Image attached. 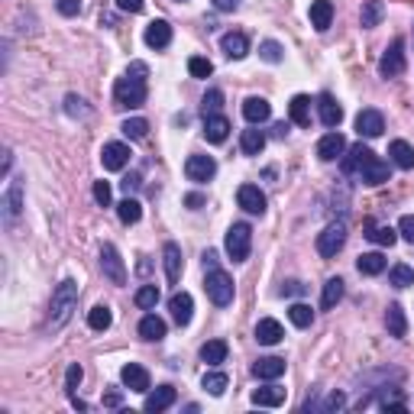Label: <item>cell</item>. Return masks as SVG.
<instances>
[{
  "label": "cell",
  "mask_w": 414,
  "mask_h": 414,
  "mask_svg": "<svg viewBox=\"0 0 414 414\" xmlns=\"http://www.w3.org/2000/svg\"><path fill=\"white\" fill-rule=\"evenodd\" d=\"M343 172L353 178H359L363 185H385L388 178H392V169H388V162H382L379 155L372 152L369 146H363V143H356L353 149H346L343 155Z\"/></svg>",
  "instance_id": "6da1fadb"
},
{
  "label": "cell",
  "mask_w": 414,
  "mask_h": 414,
  "mask_svg": "<svg viewBox=\"0 0 414 414\" xmlns=\"http://www.w3.org/2000/svg\"><path fill=\"white\" fill-rule=\"evenodd\" d=\"M149 65L146 62H130L127 75L117 78V85H113V100L117 107H143L146 104V94H149Z\"/></svg>",
  "instance_id": "7a4b0ae2"
},
{
  "label": "cell",
  "mask_w": 414,
  "mask_h": 414,
  "mask_svg": "<svg viewBox=\"0 0 414 414\" xmlns=\"http://www.w3.org/2000/svg\"><path fill=\"white\" fill-rule=\"evenodd\" d=\"M78 308V281L75 279H65L62 285L52 291V308H49V327L52 330H62L68 324V317L75 314Z\"/></svg>",
  "instance_id": "3957f363"
},
{
  "label": "cell",
  "mask_w": 414,
  "mask_h": 414,
  "mask_svg": "<svg viewBox=\"0 0 414 414\" xmlns=\"http://www.w3.org/2000/svg\"><path fill=\"white\" fill-rule=\"evenodd\" d=\"M204 291H207V298H211L217 308H227V304L233 301V295H237V285H233V279L224 272V269H207V279H204Z\"/></svg>",
  "instance_id": "277c9868"
},
{
  "label": "cell",
  "mask_w": 414,
  "mask_h": 414,
  "mask_svg": "<svg viewBox=\"0 0 414 414\" xmlns=\"http://www.w3.org/2000/svg\"><path fill=\"white\" fill-rule=\"evenodd\" d=\"M346 237H350V230H346V220H330L327 227H324V233H317V253L324 256V259H333V256L340 253L346 246Z\"/></svg>",
  "instance_id": "5b68a950"
},
{
  "label": "cell",
  "mask_w": 414,
  "mask_h": 414,
  "mask_svg": "<svg viewBox=\"0 0 414 414\" xmlns=\"http://www.w3.org/2000/svg\"><path fill=\"white\" fill-rule=\"evenodd\" d=\"M224 249L233 262H246L249 259V249H253V230L249 224H233L227 230V239H224Z\"/></svg>",
  "instance_id": "8992f818"
},
{
  "label": "cell",
  "mask_w": 414,
  "mask_h": 414,
  "mask_svg": "<svg viewBox=\"0 0 414 414\" xmlns=\"http://www.w3.org/2000/svg\"><path fill=\"white\" fill-rule=\"evenodd\" d=\"M100 269H104V279L110 281V285H123V281H127V266H123V259H120L113 243L100 246Z\"/></svg>",
  "instance_id": "52a82bcc"
},
{
  "label": "cell",
  "mask_w": 414,
  "mask_h": 414,
  "mask_svg": "<svg viewBox=\"0 0 414 414\" xmlns=\"http://www.w3.org/2000/svg\"><path fill=\"white\" fill-rule=\"evenodd\" d=\"M405 71V39H392V46L385 49V56L379 58V75L382 78H398Z\"/></svg>",
  "instance_id": "ba28073f"
},
{
  "label": "cell",
  "mask_w": 414,
  "mask_h": 414,
  "mask_svg": "<svg viewBox=\"0 0 414 414\" xmlns=\"http://www.w3.org/2000/svg\"><path fill=\"white\" fill-rule=\"evenodd\" d=\"M185 175H188V182H195V185H207L214 175H217V162H214L211 155H188V162H185Z\"/></svg>",
  "instance_id": "9c48e42d"
},
{
  "label": "cell",
  "mask_w": 414,
  "mask_h": 414,
  "mask_svg": "<svg viewBox=\"0 0 414 414\" xmlns=\"http://www.w3.org/2000/svg\"><path fill=\"white\" fill-rule=\"evenodd\" d=\"M382 130H385V117H382L379 110H372V107L359 110V117H356V133L359 136L376 140V136H382Z\"/></svg>",
  "instance_id": "30bf717a"
},
{
  "label": "cell",
  "mask_w": 414,
  "mask_h": 414,
  "mask_svg": "<svg viewBox=\"0 0 414 414\" xmlns=\"http://www.w3.org/2000/svg\"><path fill=\"white\" fill-rule=\"evenodd\" d=\"M100 162H104V169H107V172L127 169V162H130V146H127V143H107V146L100 149Z\"/></svg>",
  "instance_id": "8fae6325"
},
{
  "label": "cell",
  "mask_w": 414,
  "mask_h": 414,
  "mask_svg": "<svg viewBox=\"0 0 414 414\" xmlns=\"http://www.w3.org/2000/svg\"><path fill=\"white\" fill-rule=\"evenodd\" d=\"M237 204L243 207L246 214H266V195H262L256 185H239Z\"/></svg>",
  "instance_id": "7c38bea8"
},
{
  "label": "cell",
  "mask_w": 414,
  "mask_h": 414,
  "mask_svg": "<svg viewBox=\"0 0 414 414\" xmlns=\"http://www.w3.org/2000/svg\"><path fill=\"white\" fill-rule=\"evenodd\" d=\"M162 266H165V279H169V285H178V279H182V246L178 243L162 246Z\"/></svg>",
  "instance_id": "4fadbf2b"
},
{
  "label": "cell",
  "mask_w": 414,
  "mask_h": 414,
  "mask_svg": "<svg viewBox=\"0 0 414 414\" xmlns=\"http://www.w3.org/2000/svg\"><path fill=\"white\" fill-rule=\"evenodd\" d=\"M317 113H321V123L330 130H337L340 120H343V107H340L337 100H333V94H327V91L317 98Z\"/></svg>",
  "instance_id": "5bb4252c"
},
{
  "label": "cell",
  "mask_w": 414,
  "mask_h": 414,
  "mask_svg": "<svg viewBox=\"0 0 414 414\" xmlns=\"http://www.w3.org/2000/svg\"><path fill=\"white\" fill-rule=\"evenodd\" d=\"M343 152H346V140H343V133H327L321 143H317V159L321 162H333V159H343Z\"/></svg>",
  "instance_id": "9a60e30c"
},
{
  "label": "cell",
  "mask_w": 414,
  "mask_h": 414,
  "mask_svg": "<svg viewBox=\"0 0 414 414\" xmlns=\"http://www.w3.org/2000/svg\"><path fill=\"white\" fill-rule=\"evenodd\" d=\"M120 379H123V385H127L130 392H149V372L143 369L140 363L123 366V369H120Z\"/></svg>",
  "instance_id": "2e32d148"
},
{
  "label": "cell",
  "mask_w": 414,
  "mask_h": 414,
  "mask_svg": "<svg viewBox=\"0 0 414 414\" xmlns=\"http://www.w3.org/2000/svg\"><path fill=\"white\" fill-rule=\"evenodd\" d=\"M253 376H256V379H262V382L281 379V376H285V359H279V356H262V359H256Z\"/></svg>",
  "instance_id": "e0dca14e"
},
{
  "label": "cell",
  "mask_w": 414,
  "mask_h": 414,
  "mask_svg": "<svg viewBox=\"0 0 414 414\" xmlns=\"http://www.w3.org/2000/svg\"><path fill=\"white\" fill-rule=\"evenodd\" d=\"M169 311H172V317H175L178 327H188V324H191V311H195V301H191L188 291H175V295L169 298Z\"/></svg>",
  "instance_id": "ac0fdd59"
},
{
  "label": "cell",
  "mask_w": 414,
  "mask_h": 414,
  "mask_svg": "<svg viewBox=\"0 0 414 414\" xmlns=\"http://www.w3.org/2000/svg\"><path fill=\"white\" fill-rule=\"evenodd\" d=\"M175 398H178V395H175V388H172V385H159L155 392L146 395V405H143V408H146L149 414H159V411H165V408L175 405Z\"/></svg>",
  "instance_id": "d6986e66"
},
{
  "label": "cell",
  "mask_w": 414,
  "mask_h": 414,
  "mask_svg": "<svg viewBox=\"0 0 414 414\" xmlns=\"http://www.w3.org/2000/svg\"><path fill=\"white\" fill-rule=\"evenodd\" d=\"M172 43V26L169 20H152L146 26V46L149 49H165Z\"/></svg>",
  "instance_id": "ffe728a7"
},
{
  "label": "cell",
  "mask_w": 414,
  "mask_h": 414,
  "mask_svg": "<svg viewBox=\"0 0 414 414\" xmlns=\"http://www.w3.org/2000/svg\"><path fill=\"white\" fill-rule=\"evenodd\" d=\"M256 340H259L262 346H275L285 340V330H281L279 321H272V317H262L259 324H256Z\"/></svg>",
  "instance_id": "44dd1931"
},
{
  "label": "cell",
  "mask_w": 414,
  "mask_h": 414,
  "mask_svg": "<svg viewBox=\"0 0 414 414\" xmlns=\"http://www.w3.org/2000/svg\"><path fill=\"white\" fill-rule=\"evenodd\" d=\"M243 117L253 123V127H259V123H266L269 117H272V107H269L266 98H246L243 100Z\"/></svg>",
  "instance_id": "7402d4cb"
},
{
  "label": "cell",
  "mask_w": 414,
  "mask_h": 414,
  "mask_svg": "<svg viewBox=\"0 0 414 414\" xmlns=\"http://www.w3.org/2000/svg\"><path fill=\"white\" fill-rule=\"evenodd\" d=\"M204 136L207 143H224L230 136V120L224 113H214V117H204Z\"/></svg>",
  "instance_id": "603a6c76"
},
{
  "label": "cell",
  "mask_w": 414,
  "mask_h": 414,
  "mask_svg": "<svg viewBox=\"0 0 414 414\" xmlns=\"http://www.w3.org/2000/svg\"><path fill=\"white\" fill-rule=\"evenodd\" d=\"M220 49L227 52V58L239 62V58H246V52H249V39H246L243 33H227L224 39H220Z\"/></svg>",
  "instance_id": "cb8c5ba5"
},
{
  "label": "cell",
  "mask_w": 414,
  "mask_h": 414,
  "mask_svg": "<svg viewBox=\"0 0 414 414\" xmlns=\"http://www.w3.org/2000/svg\"><path fill=\"white\" fill-rule=\"evenodd\" d=\"M330 23H333V4L330 0H314L311 4V26L317 33H324V29H330Z\"/></svg>",
  "instance_id": "d4e9b609"
},
{
  "label": "cell",
  "mask_w": 414,
  "mask_h": 414,
  "mask_svg": "<svg viewBox=\"0 0 414 414\" xmlns=\"http://www.w3.org/2000/svg\"><path fill=\"white\" fill-rule=\"evenodd\" d=\"M288 113H291V123H298V127H311V98L308 94H295L291 104H288Z\"/></svg>",
  "instance_id": "484cf974"
},
{
  "label": "cell",
  "mask_w": 414,
  "mask_h": 414,
  "mask_svg": "<svg viewBox=\"0 0 414 414\" xmlns=\"http://www.w3.org/2000/svg\"><path fill=\"white\" fill-rule=\"evenodd\" d=\"M285 388H279V385H266V388H256L253 392V405H259V408H279V405H285Z\"/></svg>",
  "instance_id": "4316f807"
},
{
  "label": "cell",
  "mask_w": 414,
  "mask_h": 414,
  "mask_svg": "<svg viewBox=\"0 0 414 414\" xmlns=\"http://www.w3.org/2000/svg\"><path fill=\"white\" fill-rule=\"evenodd\" d=\"M227 353H230L227 340H207V343L201 346V363H207V366H220V363H227Z\"/></svg>",
  "instance_id": "83f0119b"
},
{
  "label": "cell",
  "mask_w": 414,
  "mask_h": 414,
  "mask_svg": "<svg viewBox=\"0 0 414 414\" xmlns=\"http://www.w3.org/2000/svg\"><path fill=\"white\" fill-rule=\"evenodd\" d=\"M366 239H372V243H379V246H395L398 230L395 227H379L376 220H366Z\"/></svg>",
  "instance_id": "f1b7e54d"
},
{
  "label": "cell",
  "mask_w": 414,
  "mask_h": 414,
  "mask_svg": "<svg viewBox=\"0 0 414 414\" xmlns=\"http://www.w3.org/2000/svg\"><path fill=\"white\" fill-rule=\"evenodd\" d=\"M140 337L149 340V343H159V340L165 337V321H162V317H155V314H146L140 321Z\"/></svg>",
  "instance_id": "f546056e"
},
{
  "label": "cell",
  "mask_w": 414,
  "mask_h": 414,
  "mask_svg": "<svg viewBox=\"0 0 414 414\" xmlns=\"http://www.w3.org/2000/svg\"><path fill=\"white\" fill-rule=\"evenodd\" d=\"M388 155H392V162L398 165V169H405V172L414 169V149L408 146L405 140H395L392 146H388Z\"/></svg>",
  "instance_id": "4dcf8cb0"
},
{
  "label": "cell",
  "mask_w": 414,
  "mask_h": 414,
  "mask_svg": "<svg viewBox=\"0 0 414 414\" xmlns=\"http://www.w3.org/2000/svg\"><path fill=\"white\" fill-rule=\"evenodd\" d=\"M117 217H120V224H140V217H143V204L136 201V197H123V201L117 204Z\"/></svg>",
  "instance_id": "1f68e13d"
},
{
  "label": "cell",
  "mask_w": 414,
  "mask_h": 414,
  "mask_svg": "<svg viewBox=\"0 0 414 414\" xmlns=\"http://www.w3.org/2000/svg\"><path fill=\"white\" fill-rule=\"evenodd\" d=\"M385 327H388V333L392 337H405L408 333V321H405V311H401V304H388V311H385Z\"/></svg>",
  "instance_id": "d6a6232c"
},
{
  "label": "cell",
  "mask_w": 414,
  "mask_h": 414,
  "mask_svg": "<svg viewBox=\"0 0 414 414\" xmlns=\"http://www.w3.org/2000/svg\"><path fill=\"white\" fill-rule=\"evenodd\" d=\"M239 149H243L246 155H259L262 149H266V133L262 130H243V136H239Z\"/></svg>",
  "instance_id": "836d02e7"
},
{
  "label": "cell",
  "mask_w": 414,
  "mask_h": 414,
  "mask_svg": "<svg viewBox=\"0 0 414 414\" xmlns=\"http://www.w3.org/2000/svg\"><path fill=\"white\" fill-rule=\"evenodd\" d=\"M385 266H388V259L382 253H363L356 259V269L363 275H382V272H385Z\"/></svg>",
  "instance_id": "e575fe53"
},
{
  "label": "cell",
  "mask_w": 414,
  "mask_h": 414,
  "mask_svg": "<svg viewBox=\"0 0 414 414\" xmlns=\"http://www.w3.org/2000/svg\"><path fill=\"white\" fill-rule=\"evenodd\" d=\"M20 195H23V185L10 182L7 195H4V217H7V224H14L16 214H20Z\"/></svg>",
  "instance_id": "d590c367"
},
{
  "label": "cell",
  "mask_w": 414,
  "mask_h": 414,
  "mask_svg": "<svg viewBox=\"0 0 414 414\" xmlns=\"http://www.w3.org/2000/svg\"><path fill=\"white\" fill-rule=\"evenodd\" d=\"M382 16H385V4H382V0H366L363 14H359V23H363L366 29H372L382 23Z\"/></svg>",
  "instance_id": "8d00e7d4"
},
{
  "label": "cell",
  "mask_w": 414,
  "mask_h": 414,
  "mask_svg": "<svg viewBox=\"0 0 414 414\" xmlns=\"http://www.w3.org/2000/svg\"><path fill=\"white\" fill-rule=\"evenodd\" d=\"M340 298H343V279H327V285H324V298H321V308L324 311L337 308Z\"/></svg>",
  "instance_id": "74e56055"
},
{
  "label": "cell",
  "mask_w": 414,
  "mask_h": 414,
  "mask_svg": "<svg viewBox=\"0 0 414 414\" xmlns=\"http://www.w3.org/2000/svg\"><path fill=\"white\" fill-rule=\"evenodd\" d=\"M388 285H392V288H408V285H414V269L405 266V262L392 266V272H388Z\"/></svg>",
  "instance_id": "f35d334b"
},
{
  "label": "cell",
  "mask_w": 414,
  "mask_h": 414,
  "mask_svg": "<svg viewBox=\"0 0 414 414\" xmlns=\"http://www.w3.org/2000/svg\"><path fill=\"white\" fill-rule=\"evenodd\" d=\"M204 392H211V395H224L227 385H230V379H227L224 372H204V379H201Z\"/></svg>",
  "instance_id": "ab89813d"
},
{
  "label": "cell",
  "mask_w": 414,
  "mask_h": 414,
  "mask_svg": "<svg viewBox=\"0 0 414 414\" xmlns=\"http://www.w3.org/2000/svg\"><path fill=\"white\" fill-rule=\"evenodd\" d=\"M88 324H91V330H107L113 324V314L107 304H94L91 314H88Z\"/></svg>",
  "instance_id": "60d3db41"
},
{
  "label": "cell",
  "mask_w": 414,
  "mask_h": 414,
  "mask_svg": "<svg viewBox=\"0 0 414 414\" xmlns=\"http://www.w3.org/2000/svg\"><path fill=\"white\" fill-rule=\"evenodd\" d=\"M123 136L127 140H146V133H149V120H143V117H133V120H123Z\"/></svg>",
  "instance_id": "b9f144b4"
},
{
  "label": "cell",
  "mask_w": 414,
  "mask_h": 414,
  "mask_svg": "<svg viewBox=\"0 0 414 414\" xmlns=\"http://www.w3.org/2000/svg\"><path fill=\"white\" fill-rule=\"evenodd\" d=\"M288 317H291L295 327H311V324H314V311H311L308 304H301V301L288 308Z\"/></svg>",
  "instance_id": "7bdbcfd3"
},
{
  "label": "cell",
  "mask_w": 414,
  "mask_h": 414,
  "mask_svg": "<svg viewBox=\"0 0 414 414\" xmlns=\"http://www.w3.org/2000/svg\"><path fill=\"white\" fill-rule=\"evenodd\" d=\"M224 107V91H217V88H211V91L204 94V100H201V113L204 117H214V113Z\"/></svg>",
  "instance_id": "ee69618b"
},
{
  "label": "cell",
  "mask_w": 414,
  "mask_h": 414,
  "mask_svg": "<svg viewBox=\"0 0 414 414\" xmlns=\"http://www.w3.org/2000/svg\"><path fill=\"white\" fill-rule=\"evenodd\" d=\"M155 304H159V288H155V285H143L140 291H136V308L152 311Z\"/></svg>",
  "instance_id": "f6af8a7d"
},
{
  "label": "cell",
  "mask_w": 414,
  "mask_h": 414,
  "mask_svg": "<svg viewBox=\"0 0 414 414\" xmlns=\"http://www.w3.org/2000/svg\"><path fill=\"white\" fill-rule=\"evenodd\" d=\"M81 376H85V372H81V366L71 363L68 372H65V392H68V398L78 392V385H81Z\"/></svg>",
  "instance_id": "bcb514c9"
},
{
  "label": "cell",
  "mask_w": 414,
  "mask_h": 414,
  "mask_svg": "<svg viewBox=\"0 0 414 414\" xmlns=\"http://www.w3.org/2000/svg\"><path fill=\"white\" fill-rule=\"evenodd\" d=\"M259 56L266 58L269 65H279L281 58H285V56H281V46H279V43H272V39H266V43L259 46Z\"/></svg>",
  "instance_id": "7dc6e473"
},
{
  "label": "cell",
  "mask_w": 414,
  "mask_h": 414,
  "mask_svg": "<svg viewBox=\"0 0 414 414\" xmlns=\"http://www.w3.org/2000/svg\"><path fill=\"white\" fill-rule=\"evenodd\" d=\"M188 71H191V75H195V78H211V75H214V65L207 62V58L195 56V58H191V62H188Z\"/></svg>",
  "instance_id": "c3c4849f"
},
{
  "label": "cell",
  "mask_w": 414,
  "mask_h": 414,
  "mask_svg": "<svg viewBox=\"0 0 414 414\" xmlns=\"http://www.w3.org/2000/svg\"><path fill=\"white\" fill-rule=\"evenodd\" d=\"M65 110H68L71 117H88V113H91V107L78 98V94H68V98H65Z\"/></svg>",
  "instance_id": "681fc988"
},
{
  "label": "cell",
  "mask_w": 414,
  "mask_h": 414,
  "mask_svg": "<svg viewBox=\"0 0 414 414\" xmlns=\"http://www.w3.org/2000/svg\"><path fill=\"white\" fill-rule=\"evenodd\" d=\"M94 201L100 207H110V182H94Z\"/></svg>",
  "instance_id": "f907efd6"
},
{
  "label": "cell",
  "mask_w": 414,
  "mask_h": 414,
  "mask_svg": "<svg viewBox=\"0 0 414 414\" xmlns=\"http://www.w3.org/2000/svg\"><path fill=\"white\" fill-rule=\"evenodd\" d=\"M279 291H281V295H285V298H298V295H304L308 288H304L298 279H288V281H281V288H279Z\"/></svg>",
  "instance_id": "816d5d0a"
},
{
  "label": "cell",
  "mask_w": 414,
  "mask_h": 414,
  "mask_svg": "<svg viewBox=\"0 0 414 414\" xmlns=\"http://www.w3.org/2000/svg\"><path fill=\"white\" fill-rule=\"evenodd\" d=\"M398 233H401V239H405V243L414 246V217H411V214H405V217L398 220Z\"/></svg>",
  "instance_id": "f5cc1de1"
},
{
  "label": "cell",
  "mask_w": 414,
  "mask_h": 414,
  "mask_svg": "<svg viewBox=\"0 0 414 414\" xmlns=\"http://www.w3.org/2000/svg\"><path fill=\"white\" fill-rule=\"evenodd\" d=\"M340 408H346V395L343 392H330L327 401H324V411H340Z\"/></svg>",
  "instance_id": "db71d44e"
},
{
  "label": "cell",
  "mask_w": 414,
  "mask_h": 414,
  "mask_svg": "<svg viewBox=\"0 0 414 414\" xmlns=\"http://www.w3.org/2000/svg\"><path fill=\"white\" fill-rule=\"evenodd\" d=\"M58 14H62V16H78V14H81V0H58Z\"/></svg>",
  "instance_id": "11a10c76"
},
{
  "label": "cell",
  "mask_w": 414,
  "mask_h": 414,
  "mask_svg": "<svg viewBox=\"0 0 414 414\" xmlns=\"http://www.w3.org/2000/svg\"><path fill=\"white\" fill-rule=\"evenodd\" d=\"M143 7H146V0H117V10L123 14H143Z\"/></svg>",
  "instance_id": "9f6ffc18"
},
{
  "label": "cell",
  "mask_w": 414,
  "mask_h": 414,
  "mask_svg": "<svg viewBox=\"0 0 414 414\" xmlns=\"http://www.w3.org/2000/svg\"><path fill=\"white\" fill-rule=\"evenodd\" d=\"M120 405H123V392H117V388L104 392V408H120Z\"/></svg>",
  "instance_id": "6f0895ef"
},
{
  "label": "cell",
  "mask_w": 414,
  "mask_h": 414,
  "mask_svg": "<svg viewBox=\"0 0 414 414\" xmlns=\"http://www.w3.org/2000/svg\"><path fill=\"white\" fill-rule=\"evenodd\" d=\"M140 185H143V178L133 172V175H127V178H123V182H120V188H123V191H127V195H130V191H140Z\"/></svg>",
  "instance_id": "680465c9"
},
{
  "label": "cell",
  "mask_w": 414,
  "mask_h": 414,
  "mask_svg": "<svg viewBox=\"0 0 414 414\" xmlns=\"http://www.w3.org/2000/svg\"><path fill=\"white\" fill-rule=\"evenodd\" d=\"M237 7H239V0H214V10H220V14H233Z\"/></svg>",
  "instance_id": "91938a15"
},
{
  "label": "cell",
  "mask_w": 414,
  "mask_h": 414,
  "mask_svg": "<svg viewBox=\"0 0 414 414\" xmlns=\"http://www.w3.org/2000/svg\"><path fill=\"white\" fill-rule=\"evenodd\" d=\"M207 269H217V253H214V249L204 253V272H207Z\"/></svg>",
  "instance_id": "94428289"
},
{
  "label": "cell",
  "mask_w": 414,
  "mask_h": 414,
  "mask_svg": "<svg viewBox=\"0 0 414 414\" xmlns=\"http://www.w3.org/2000/svg\"><path fill=\"white\" fill-rule=\"evenodd\" d=\"M272 136H275V140H285V136H288V123H275Z\"/></svg>",
  "instance_id": "6125c7cd"
},
{
  "label": "cell",
  "mask_w": 414,
  "mask_h": 414,
  "mask_svg": "<svg viewBox=\"0 0 414 414\" xmlns=\"http://www.w3.org/2000/svg\"><path fill=\"white\" fill-rule=\"evenodd\" d=\"M71 405H75L78 411H88V401H81V398H78V395H71Z\"/></svg>",
  "instance_id": "be15d7a7"
},
{
  "label": "cell",
  "mask_w": 414,
  "mask_h": 414,
  "mask_svg": "<svg viewBox=\"0 0 414 414\" xmlns=\"http://www.w3.org/2000/svg\"><path fill=\"white\" fill-rule=\"evenodd\" d=\"M188 204H191V207H201L204 197H201V195H191V197H188Z\"/></svg>",
  "instance_id": "e7e4bbea"
},
{
  "label": "cell",
  "mask_w": 414,
  "mask_h": 414,
  "mask_svg": "<svg viewBox=\"0 0 414 414\" xmlns=\"http://www.w3.org/2000/svg\"><path fill=\"white\" fill-rule=\"evenodd\" d=\"M175 4H185V0H175Z\"/></svg>",
  "instance_id": "03108f58"
}]
</instances>
